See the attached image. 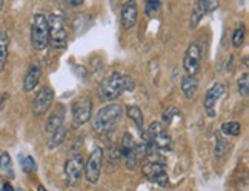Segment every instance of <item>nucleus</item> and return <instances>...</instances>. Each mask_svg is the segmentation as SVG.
<instances>
[{
  "label": "nucleus",
  "mask_w": 249,
  "mask_h": 191,
  "mask_svg": "<svg viewBox=\"0 0 249 191\" xmlns=\"http://www.w3.org/2000/svg\"><path fill=\"white\" fill-rule=\"evenodd\" d=\"M0 191H14V188H13V185H11V184L5 182V184L2 185V188H0Z\"/></svg>",
  "instance_id": "30"
},
{
  "label": "nucleus",
  "mask_w": 249,
  "mask_h": 191,
  "mask_svg": "<svg viewBox=\"0 0 249 191\" xmlns=\"http://www.w3.org/2000/svg\"><path fill=\"white\" fill-rule=\"evenodd\" d=\"M83 2H82V0H70V2H68V5H71V6H80Z\"/></svg>",
  "instance_id": "31"
},
{
  "label": "nucleus",
  "mask_w": 249,
  "mask_h": 191,
  "mask_svg": "<svg viewBox=\"0 0 249 191\" xmlns=\"http://www.w3.org/2000/svg\"><path fill=\"white\" fill-rule=\"evenodd\" d=\"M222 133L226 136H238L240 134V123L238 122H226L222 125Z\"/></svg>",
  "instance_id": "22"
},
{
  "label": "nucleus",
  "mask_w": 249,
  "mask_h": 191,
  "mask_svg": "<svg viewBox=\"0 0 249 191\" xmlns=\"http://www.w3.org/2000/svg\"><path fill=\"white\" fill-rule=\"evenodd\" d=\"M223 93H225V85L223 83H214L213 87L206 91L205 100H203V107H205L209 117L215 116V105H217L218 99L223 96Z\"/></svg>",
  "instance_id": "13"
},
{
  "label": "nucleus",
  "mask_w": 249,
  "mask_h": 191,
  "mask_svg": "<svg viewBox=\"0 0 249 191\" xmlns=\"http://www.w3.org/2000/svg\"><path fill=\"white\" fill-rule=\"evenodd\" d=\"M123 117V108L119 103H109L107 107H103L99 110V113L94 116L92 120V128L95 133L99 134H105V133H109L111 130L116 128L117 123Z\"/></svg>",
  "instance_id": "2"
},
{
  "label": "nucleus",
  "mask_w": 249,
  "mask_h": 191,
  "mask_svg": "<svg viewBox=\"0 0 249 191\" xmlns=\"http://www.w3.org/2000/svg\"><path fill=\"white\" fill-rule=\"evenodd\" d=\"M176 116H178V111L176 108H168L163 114V122L165 123H171L172 119H174Z\"/></svg>",
  "instance_id": "29"
},
{
  "label": "nucleus",
  "mask_w": 249,
  "mask_h": 191,
  "mask_svg": "<svg viewBox=\"0 0 249 191\" xmlns=\"http://www.w3.org/2000/svg\"><path fill=\"white\" fill-rule=\"evenodd\" d=\"M103 165V150L100 147L94 148V151L89 154L88 162H85V176L89 184H97L102 173Z\"/></svg>",
  "instance_id": "6"
},
{
  "label": "nucleus",
  "mask_w": 249,
  "mask_h": 191,
  "mask_svg": "<svg viewBox=\"0 0 249 191\" xmlns=\"http://www.w3.org/2000/svg\"><path fill=\"white\" fill-rule=\"evenodd\" d=\"M65 137H66V128L65 127H60L59 130H55L53 133L50 142H48V148H50V150H55L57 147H60L62 142L65 140Z\"/></svg>",
  "instance_id": "21"
},
{
  "label": "nucleus",
  "mask_w": 249,
  "mask_h": 191,
  "mask_svg": "<svg viewBox=\"0 0 249 191\" xmlns=\"http://www.w3.org/2000/svg\"><path fill=\"white\" fill-rule=\"evenodd\" d=\"M237 87H238V93H240L242 97H248V93H249V76H248V73H245L242 77L238 79Z\"/></svg>",
  "instance_id": "24"
},
{
  "label": "nucleus",
  "mask_w": 249,
  "mask_h": 191,
  "mask_svg": "<svg viewBox=\"0 0 249 191\" xmlns=\"http://www.w3.org/2000/svg\"><path fill=\"white\" fill-rule=\"evenodd\" d=\"M143 173H145V176L152 184H157L161 188H166L169 184V174H168V168L165 164H160V162H148V164L143 165Z\"/></svg>",
  "instance_id": "7"
},
{
  "label": "nucleus",
  "mask_w": 249,
  "mask_h": 191,
  "mask_svg": "<svg viewBox=\"0 0 249 191\" xmlns=\"http://www.w3.org/2000/svg\"><path fill=\"white\" fill-rule=\"evenodd\" d=\"M137 14H139V9H137V3L136 2H126L122 6L120 22H122V26L124 28V30H129V28L136 26V23H137Z\"/></svg>",
  "instance_id": "15"
},
{
  "label": "nucleus",
  "mask_w": 249,
  "mask_h": 191,
  "mask_svg": "<svg viewBox=\"0 0 249 191\" xmlns=\"http://www.w3.org/2000/svg\"><path fill=\"white\" fill-rule=\"evenodd\" d=\"M200 62H202V50L197 43H191L186 50L183 59V68L188 76H194L200 71Z\"/></svg>",
  "instance_id": "11"
},
{
  "label": "nucleus",
  "mask_w": 249,
  "mask_h": 191,
  "mask_svg": "<svg viewBox=\"0 0 249 191\" xmlns=\"http://www.w3.org/2000/svg\"><path fill=\"white\" fill-rule=\"evenodd\" d=\"M72 122L74 125H83L91 119L92 100L89 97H79L72 102Z\"/></svg>",
  "instance_id": "8"
},
{
  "label": "nucleus",
  "mask_w": 249,
  "mask_h": 191,
  "mask_svg": "<svg viewBox=\"0 0 249 191\" xmlns=\"http://www.w3.org/2000/svg\"><path fill=\"white\" fill-rule=\"evenodd\" d=\"M8 48H9V37L5 31H0V73H2L6 66Z\"/></svg>",
  "instance_id": "19"
},
{
  "label": "nucleus",
  "mask_w": 249,
  "mask_h": 191,
  "mask_svg": "<svg viewBox=\"0 0 249 191\" xmlns=\"http://www.w3.org/2000/svg\"><path fill=\"white\" fill-rule=\"evenodd\" d=\"M134 90V80L129 76L114 73L109 77L103 79L99 85V97L100 100H116L124 91Z\"/></svg>",
  "instance_id": "1"
},
{
  "label": "nucleus",
  "mask_w": 249,
  "mask_h": 191,
  "mask_svg": "<svg viewBox=\"0 0 249 191\" xmlns=\"http://www.w3.org/2000/svg\"><path fill=\"white\" fill-rule=\"evenodd\" d=\"M228 151V142L222 134H217L215 136V156L217 157H222L226 154Z\"/></svg>",
  "instance_id": "23"
},
{
  "label": "nucleus",
  "mask_w": 249,
  "mask_h": 191,
  "mask_svg": "<svg viewBox=\"0 0 249 191\" xmlns=\"http://www.w3.org/2000/svg\"><path fill=\"white\" fill-rule=\"evenodd\" d=\"M146 145L152 150H160V151H169L172 148V139L166 127L161 122H152L148 128V136H146Z\"/></svg>",
  "instance_id": "3"
},
{
  "label": "nucleus",
  "mask_w": 249,
  "mask_h": 191,
  "mask_svg": "<svg viewBox=\"0 0 249 191\" xmlns=\"http://www.w3.org/2000/svg\"><path fill=\"white\" fill-rule=\"evenodd\" d=\"M9 167H11V157L8 153H0V168L8 170Z\"/></svg>",
  "instance_id": "28"
},
{
  "label": "nucleus",
  "mask_w": 249,
  "mask_h": 191,
  "mask_svg": "<svg viewBox=\"0 0 249 191\" xmlns=\"http://www.w3.org/2000/svg\"><path fill=\"white\" fill-rule=\"evenodd\" d=\"M85 171V160L82 154H72L65 164V176L70 184H77Z\"/></svg>",
  "instance_id": "10"
},
{
  "label": "nucleus",
  "mask_w": 249,
  "mask_h": 191,
  "mask_svg": "<svg viewBox=\"0 0 249 191\" xmlns=\"http://www.w3.org/2000/svg\"><path fill=\"white\" fill-rule=\"evenodd\" d=\"M53 100H54V91L53 88L50 87H43L39 90V93L36 94V97L33 100V113L36 114V116H42V114H45L48 110H50V107L53 105Z\"/></svg>",
  "instance_id": "12"
},
{
  "label": "nucleus",
  "mask_w": 249,
  "mask_h": 191,
  "mask_svg": "<svg viewBox=\"0 0 249 191\" xmlns=\"http://www.w3.org/2000/svg\"><path fill=\"white\" fill-rule=\"evenodd\" d=\"M22 168L25 173H31V171H36V160L31 157V156H26L22 162Z\"/></svg>",
  "instance_id": "27"
},
{
  "label": "nucleus",
  "mask_w": 249,
  "mask_h": 191,
  "mask_svg": "<svg viewBox=\"0 0 249 191\" xmlns=\"http://www.w3.org/2000/svg\"><path fill=\"white\" fill-rule=\"evenodd\" d=\"M137 143L134 142L132 136L129 133H124L123 134V139H122V148H120V156L124 162V165H126L129 170H134L139 162V157H137Z\"/></svg>",
  "instance_id": "9"
},
{
  "label": "nucleus",
  "mask_w": 249,
  "mask_h": 191,
  "mask_svg": "<svg viewBox=\"0 0 249 191\" xmlns=\"http://www.w3.org/2000/svg\"><path fill=\"white\" fill-rule=\"evenodd\" d=\"M40 76H42V66L39 63H33L30 68H28L26 74H25L23 91L25 93H31L37 87V83H39Z\"/></svg>",
  "instance_id": "16"
},
{
  "label": "nucleus",
  "mask_w": 249,
  "mask_h": 191,
  "mask_svg": "<svg viewBox=\"0 0 249 191\" xmlns=\"http://www.w3.org/2000/svg\"><path fill=\"white\" fill-rule=\"evenodd\" d=\"M126 114L128 117L134 122V125L139 128V131H143V113L139 107L136 105H131V107L126 108Z\"/></svg>",
  "instance_id": "20"
},
{
  "label": "nucleus",
  "mask_w": 249,
  "mask_h": 191,
  "mask_svg": "<svg viewBox=\"0 0 249 191\" xmlns=\"http://www.w3.org/2000/svg\"><path fill=\"white\" fill-rule=\"evenodd\" d=\"M63 120H65V113H63V108L60 107L59 110H55L54 113H51V116L46 119L45 130L48 133H54L55 130H59L60 127H63Z\"/></svg>",
  "instance_id": "17"
},
{
  "label": "nucleus",
  "mask_w": 249,
  "mask_h": 191,
  "mask_svg": "<svg viewBox=\"0 0 249 191\" xmlns=\"http://www.w3.org/2000/svg\"><path fill=\"white\" fill-rule=\"evenodd\" d=\"M197 88H198V80L194 76H185V77L181 79V91H183V94L188 99L194 97Z\"/></svg>",
  "instance_id": "18"
},
{
  "label": "nucleus",
  "mask_w": 249,
  "mask_h": 191,
  "mask_svg": "<svg viewBox=\"0 0 249 191\" xmlns=\"http://www.w3.org/2000/svg\"><path fill=\"white\" fill-rule=\"evenodd\" d=\"M3 8V2H2V0H0V9H2Z\"/></svg>",
  "instance_id": "33"
},
{
  "label": "nucleus",
  "mask_w": 249,
  "mask_h": 191,
  "mask_svg": "<svg viewBox=\"0 0 249 191\" xmlns=\"http://www.w3.org/2000/svg\"><path fill=\"white\" fill-rule=\"evenodd\" d=\"M245 42V26H238L235 28V31L232 34V45L235 48H240Z\"/></svg>",
  "instance_id": "25"
},
{
  "label": "nucleus",
  "mask_w": 249,
  "mask_h": 191,
  "mask_svg": "<svg viewBox=\"0 0 249 191\" xmlns=\"http://www.w3.org/2000/svg\"><path fill=\"white\" fill-rule=\"evenodd\" d=\"M37 191H48L45 187H42V185H39V188H37Z\"/></svg>",
  "instance_id": "32"
},
{
  "label": "nucleus",
  "mask_w": 249,
  "mask_h": 191,
  "mask_svg": "<svg viewBox=\"0 0 249 191\" xmlns=\"http://www.w3.org/2000/svg\"><path fill=\"white\" fill-rule=\"evenodd\" d=\"M48 26H50V40H48V45L53 50H62V48H65L66 42H68V30H66L62 16L51 14L48 17Z\"/></svg>",
  "instance_id": "4"
},
{
  "label": "nucleus",
  "mask_w": 249,
  "mask_h": 191,
  "mask_svg": "<svg viewBox=\"0 0 249 191\" xmlns=\"http://www.w3.org/2000/svg\"><path fill=\"white\" fill-rule=\"evenodd\" d=\"M50 40V26H48V17L37 13L31 22V43L36 50H45Z\"/></svg>",
  "instance_id": "5"
},
{
  "label": "nucleus",
  "mask_w": 249,
  "mask_h": 191,
  "mask_svg": "<svg viewBox=\"0 0 249 191\" xmlns=\"http://www.w3.org/2000/svg\"><path fill=\"white\" fill-rule=\"evenodd\" d=\"M217 8H218V2H215V0H200V2H197L193 11V16H191V22H189L191 30H196L200 20H202V17L211 11H214Z\"/></svg>",
  "instance_id": "14"
},
{
  "label": "nucleus",
  "mask_w": 249,
  "mask_h": 191,
  "mask_svg": "<svg viewBox=\"0 0 249 191\" xmlns=\"http://www.w3.org/2000/svg\"><path fill=\"white\" fill-rule=\"evenodd\" d=\"M160 8H161V3L159 0H149V2H146V5H145V13L148 16H152V14H156Z\"/></svg>",
  "instance_id": "26"
}]
</instances>
